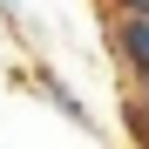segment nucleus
<instances>
[{
	"mask_svg": "<svg viewBox=\"0 0 149 149\" xmlns=\"http://www.w3.org/2000/svg\"><path fill=\"white\" fill-rule=\"evenodd\" d=\"M41 95H47V102H54L68 122H81V129H88V109H81V95H74L68 81H54V74H41Z\"/></svg>",
	"mask_w": 149,
	"mask_h": 149,
	"instance_id": "nucleus-2",
	"label": "nucleus"
},
{
	"mask_svg": "<svg viewBox=\"0 0 149 149\" xmlns=\"http://www.w3.org/2000/svg\"><path fill=\"white\" fill-rule=\"evenodd\" d=\"M129 136L149 149V81H142V95H129Z\"/></svg>",
	"mask_w": 149,
	"mask_h": 149,
	"instance_id": "nucleus-3",
	"label": "nucleus"
},
{
	"mask_svg": "<svg viewBox=\"0 0 149 149\" xmlns=\"http://www.w3.org/2000/svg\"><path fill=\"white\" fill-rule=\"evenodd\" d=\"M115 7H122V14H149V0H115Z\"/></svg>",
	"mask_w": 149,
	"mask_h": 149,
	"instance_id": "nucleus-4",
	"label": "nucleus"
},
{
	"mask_svg": "<svg viewBox=\"0 0 149 149\" xmlns=\"http://www.w3.org/2000/svg\"><path fill=\"white\" fill-rule=\"evenodd\" d=\"M109 47H115V61L136 81H149V14H115L109 20Z\"/></svg>",
	"mask_w": 149,
	"mask_h": 149,
	"instance_id": "nucleus-1",
	"label": "nucleus"
}]
</instances>
